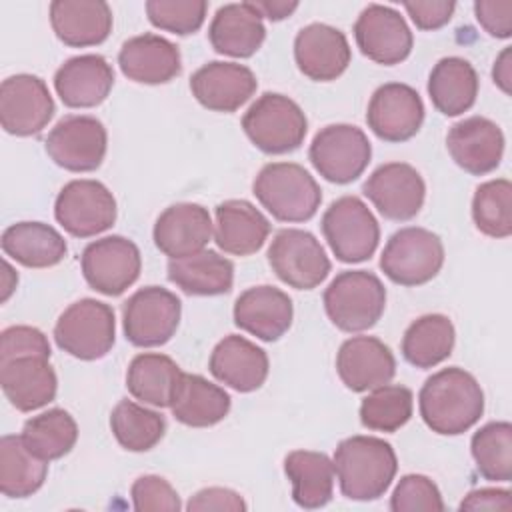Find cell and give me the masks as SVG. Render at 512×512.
<instances>
[{"label": "cell", "mask_w": 512, "mask_h": 512, "mask_svg": "<svg viewBox=\"0 0 512 512\" xmlns=\"http://www.w3.org/2000/svg\"><path fill=\"white\" fill-rule=\"evenodd\" d=\"M418 408L424 424L442 436L470 430L484 412V392L464 368L450 366L434 372L420 388Z\"/></svg>", "instance_id": "1"}, {"label": "cell", "mask_w": 512, "mask_h": 512, "mask_svg": "<svg viewBox=\"0 0 512 512\" xmlns=\"http://www.w3.org/2000/svg\"><path fill=\"white\" fill-rule=\"evenodd\" d=\"M340 492L348 500L368 502L384 496L390 488L398 460L390 442L376 436L344 438L332 458Z\"/></svg>", "instance_id": "2"}, {"label": "cell", "mask_w": 512, "mask_h": 512, "mask_svg": "<svg viewBox=\"0 0 512 512\" xmlns=\"http://www.w3.org/2000/svg\"><path fill=\"white\" fill-rule=\"evenodd\" d=\"M258 202L280 222H306L322 202V190L314 176L294 162H270L252 182Z\"/></svg>", "instance_id": "3"}, {"label": "cell", "mask_w": 512, "mask_h": 512, "mask_svg": "<svg viewBox=\"0 0 512 512\" xmlns=\"http://www.w3.org/2000/svg\"><path fill=\"white\" fill-rule=\"evenodd\" d=\"M324 310L330 322L344 332L372 328L384 314L386 288L368 270H344L324 290Z\"/></svg>", "instance_id": "4"}, {"label": "cell", "mask_w": 512, "mask_h": 512, "mask_svg": "<svg viewBox=\"0 0 512 512\" xmlns=\"http://www.w3.org/2000/svg\"><path fill=\"white\" fill-rule=\"evenodd\" d=\"M242 128L258 150L286 154L304 142L308 120L292 98L278 92H264L244 112Z\"/></svg>", "instance_id": "5"}, {"label": "cell", "mask_w": 512, "mask_h": 512, "mask_svg": "<svg viewBox=\"0 0 512 512\" xmlns=\"http://www.w3.org/2000/svg\"><path fill=\"white\" fill-rule=\"evenodd\" d=\"M444 264V244L438 234L420 226L396 230L382 254L380 268L386 278L400 286H422L430 282Z\"/></svg>", "instance_id": "6"}, {"label": "cell", "mask_w": 512, "mask_h": 512, "mask_svg": "<svg viewBox=\"0 0 512 512\" xmlns=\"http://www.w3.org/2000/svg\"><path fill=\"white\" fill-rule=\"evenodd\" d=\"M54 340L60 350L78 360L104 358L116 340L114 310L106 302L82 298L58 316Z\"/></svg>", "instance_id": "7"}, {"label": "cell", "mask_w": 512, "mask_h": 512, "mask_svg": "<svg viewBox=\"0 0 512 512\" xmlns=\"http://www.w3.org/2000/svg\"><path fill=\"white\" fill-rule=\"evenodd\" d=\"M322 234L340 262L368 260L380 240V226L370 208L358 196H340L322 216Z\"/></svg>", "instance_id": "8"}, {"label": "cell", "mask_w": 512, "mask_h": 512, "mask_svg": "<svg viewBox=\"0 0 512 512\" xmlns=\"http://www.w3.org/2000/svg\"><path fill=\"white\" fill-rule=\"evenodd\" d=\"M180 298L162 286L136 290L122 306V330L130 344L154 348L166 344L178 330Z\"/></svg>", "instance_id": "9"}, {"label": "cell", "mask_w": 512, "mask_h": 512, "mask_svg": "<svg viewBox=\"0 0 512 512\" xmlns=\"http://www.w3.org/2000/svg\"><path fill=\"white\" fill-rule=\"evenodd\" d=\"M372 146L362 128L328 124L316 132L308 148L314 170L328 182L350 184L366 170Z\"/></svg>", "instance_id": "10"}, {"label": "cell", "mask_w": 512, "mask_h": 512, "mask_svg": "<svg viewBox=\"0 0 512 512\" xmlns=\"http://www.w3.org/2000/svg\"><path fill=\"white\" fill-rule=\"evenodd\" d=\"M116 198L98 180L80 178L62 186L54 202L56 222L74 238H90L116 222Z\"/></svg>", "instance_id": "11"}, {"label": "cell", "mask_w": 512, "mask_h": 512, "mask_svg": "<svg viewBox=\"0 0 512 512\" xmlns=\"http://www.w3.org/2000/svg\"><path fill=\"white\" fill-rule=\"evenodd\" d=\"M268 264L284 284L296 290L320 286L332 268L316 236L300 228H282L274 234Z\"/></svg>", "instance_id": "12"}, {"label": "cell", "mask_w": 512, "mask_h": 512, "mask_svg": "<svg viewBox=\"0 0 512 512\" xmlns=\"http://www.w3.org/2000/svg\"><path fill=\"white\" fill-rule=\"evenodd\" d=\"M80 268L92 290L104 296H120L138 280L142 256L132 240L124 236H104L84 248Z\"/></svg>", "instance_id": "13"}, {"label": "cell", "mask_w": 512, "mask_h": 512, "mask_svg": "<svg viewBox=\"0 0 512 512\" xmlns=\"http://www.w3.org/2000/svg\"><path fill=\"white\" fill-rule=\"evenodd\" d=\"M108 148V134L96 116L70 114L56 122L46 136V154L68 172L100 168Z\"/></svg>", "instance_id": "14"}, {"label": "cell", "mask_w": 512, "mask_h": 512, "mask_svg": "<svg viewBox=\"0 0 512 512\" xmlns=\"http://www.w3.org/2000/svg\"><path fill=\"white\" fill-rule=\"evenodd\" d=\"M54 116L46 82L34 74H14L0 84V124L12 136L42 132Z\"/></svg>", "instance_id": "15"}, {"label": "cell", "mask_w": 512, "mask_h": 512, "mask_svg": "<svg viewBox=\"0 0 512 512\" xmlns=\"http://www.w3.org/2000/svg\"><path fill=\"white\" fill-rule=\"evenodd\" d=\"M362 192L384 218L404 222L422 210L426 184L414 166L406 162H388L378 166L366 178Z\"/></svg>", "instance_id": "16"}, {"label": "cell", "mask_w": 512, "mask_h": 512, "mask_svg": "<svg viewBox=\"0 0 512 512\" xmlns=\"http://www.w3.org/2000/svg\"><path fill=\"white\" fill-rule=\"evenodd\" d=\"M354 38L360 52L384 66L406 60L412 52V32L398 10L384 4H368L354 22Z\"/></svg>", "instance_id": "17"}, {"label": "cell", "mask_w": 512, "mask_h": 512, "mask_svg": "<svg viewBox=\"0 0 512 512\" xmlns=\"http://www.w3.org/2000/svg\"><path fill=\"white\" fill-rule=\"evenodd\" d=\"M424 122L420 94L402 82H388L374 90L368 110V128L384 142H406L418 134Z\"/></svg>", "instance_id": "18"}, {"label": "cell", "mask_w": 512, "mask_h": 512, "mask_svg": "<svg viewBox=\"0 0 512 512\" xmlns=\"http://www.w3.org/2000/svg\"><path fill=\"white\" fill-rule=\"evenodd\" d=\"M294 60L306 78L330 82L344 74L352 60V50L342 30L312 22L300 28L294 38Z\"/></svg>", "instance_id": "19"}, {"label": "cell", "mask_w": 512, "mask_h": 512, "mask_svg": "<svg viewBox=\"0 0 512 512\" xmlns=\"http://www.w3.org/2000/svg\"><path fill=\"white\" fill-rule=\"evenodd\" d=\"M446 148L464 172L482 176L500 166L504 156V134L490 118L470 116L450 126Z\"/></svg>", "instance_id": "20"}, {"label": "cell", "mask_w": 512, "mask_h": 512, "mask_svg": "<svg viewBox=\"0 0 512 512\" xmlns=\"http://www.w3.org/2000/svg\"><path fill=\"white\" fill-rule=\"evenodd\" d=\"M336 372L348 390L368 392L394 378L396 358L380 338L352 336L338 348Z\"/></svg>", "instance_id": "21"}, {"label": "cell", "mask_w": 512, "mask_h": 512, "mask_svg": "<svg viewBox=\"0 0 512 512\" xmlns=\"http://www.w3.org/2000/svg\"><path fill=\"white\" fill-rule=\"evenodd\" d=\"M214 224L210 212L194 202L168 206L154 224L152 238L156 248L170 260L202 252L212 240Z\"/></svg>", "instance_id": "22"}, {"label": "cell", "mask_w": 512, "mask_h": 512, "mask_svg": "<svg viewBox=\"0 0 512 512\" xmlns=\"http://www.w3.org/2000/svg\"><path fill=\"white\" fill-rule=\"evenodd\" d=\"M254 72L238 62L214 60L200 66L190 78L192 96L212 112H236L256 92Z\"/></svg>", "instance_id": "23"}, {"label": "cell", "mask_w": 512, "mask_h": 512, "mask_svg": "<svg viewBox=\"0 0 512 512\" xmlns=\"http://www.w3.org/2000/svg\"><path fill=\"white\" fill-rule=\"evenodd\" d=\"M294 306L290 296L270 284L244 290L234 302V324L264 340L276 342L292 326Z\"/></svg>", "instance_id": "24"}, {"label": "cell", "mask_w": 512, "mask_h": 512, "mask_svg": "<svg viewBox=\"0 0 512 512\" xmlns=\"http://www.w3.org/2000/svg\"><path fill=\"white\" fill-rule=\"evenodd\" d=\"M118 66L128 80L152 86L174 80L182 72V58L174 42L146 32L122 44Z\"/></svg>", "instance_id": "25"}, {"label": "cell", "mask_w": 512, "mask_h": 512, "mask_svg": "<svg viewBox=\"0 0 512 512\" xmlns=\"http://www.w3.org/2000/svg\"><path fill=\"white\" fill-rule=\"evenodd\" d=\"M114 86V70L100 54L68 58L54 74V88L68 108H94Z\"/></svg>", "instance_id": "26"}, {"label": "cell", "mask_w": 512, "mask_h": 512, "mask_svg": "<svg viewBox=\"0 0 512 512\" xmlns=\"http://www.w3.org/2000/svg\"><path fill=\"white\" fill-rule=\"evenodd\" d=\"M208 368L212 376L236 392L258 390L270 370L268 354L244 336H224L212 350Z\"/></svg>", "instance_id": "27"}, {"label": "cell", "mask_w": 512, "mask_h": 512, "mask_svg": "<svg viewBox=\"0 0 512 512\" xmlns=\"http://www.w3.org/2000/svg\"><path fill=\"white\" fill-rule=\"evenodd\" d=\"M46 356H20L0 362V384L8 402L20 412H32L50 404L58 390V378Z\"/></svg>", "instance_id": "28"}, {"label": "cell", "mask_w": 512, "mask_h": 512, "mask_svg": "<svg viewBox=\"0 0 512 512\" xmlns=\"http://www.w3.org/2000/svg\"><path fill=\"white\" fill-rule=\"evenodd\" d=\"M50 24L66 46H96L112 32V8L102 0H54L50 2Z\"/></svg>", "instance_id": "29"}, {"label": "cell", "mask_w": 512, "mask_h": 512, "mask_svg": "<svg viewBox=\"0 0 512 512\" xmlns=\"http://www.w3.org/2000/svg\"><path fill=\"white\" fill-rule=\"evenodd\" d=\"M214 242L226 254L250 256L270 234L268 218L248 200H226L216 206Z\"/></svg>", "instance_id": "30"}, {"label": "cell", "mask_w": 512, "mask_h": 512, "mask_svg": "<svg viewBox=\"0 0 512 512\" xmlns=\"http://www.w3.org/2000/svg\"><path fill=\"white\" fill-rule=\"evenodd\" d=\"M266 38L262 16L250 2L224 4L216 10L210 26L208 40L218 54L232 58L254 56Z\"/></svg>", "instance_id": "31"}, {"label": "cell", "mask_w": 512, "mask_h": 512, "mask_svg": "<svg viewBox=\"0 0 512 512\" xmlns=\"http://www.w3.org/2000/svg\"><path fill=\"white\" fill-rule=\"evenodd\" d=\"M8 258L26 268H50L64 260L68 246L64 236L44 222L10 224L0 238Z\"/></svg>", "instance_id": "32"}, {"label": "cell", "mask_w": 512, "mask_h": 512, "mask_svg": "<svg viewBox=\"0 0 512 512\" xmlns=\"http://www.w3.org/2000/svg\"><path fill=\"white\" fill-rule=\"evenodd\" d=\"M230 396L218 384L200 374H182L170 404L172 416L192 428H208L222 422L230 412Z\"/></svg>", "instance_id": "33"}, {"label": "cell", "mask_w": 512, "mask_h": 512, "mask_svg": "<svg viewBox=\"0 0 512 512\" xmlns=\"http://www.w3.org/2000/svg\"><path fill=\"white\" fill-rule=\"evenodd\" d=\"M478 74L460 56L440 58L428 76V96L444 116H460L470 110L478 96Z\"/></svg>", "instance_id": "34"}, {"label": "cell", "mask_w": 512, "mask_h": 512, "mask_svg": "<svg viewBox=\"0 0 512 512\" xmlns=\"http://www.w3.org/2000/svg\"><path fill=\"white\" fill-rule=\"evenodd\" d=\"M168 280L188 296H218L232 290L234 264L214 250L168 262Z\"/></svg>", "instance_id": "35"}, {"label": "cell", "mask_w": 512, "mask_h": 512, "mask_svg": "<svg viewBox=\"0 0 512 512\" xmlns=\"http://www.w3.org/2000/svg\"><path fill=\"white\" fill-rule=\"evenodd\" d=\"M284 472L292 484V498L300 508L326 506L334 496V464L314 450H292L284 458Z\"/></svg>", "instance_id": "36"}, {"label": "cell", "mask_w": 512, "mask_h": 512, "mask_svg": "<svg viewBox=\"0 0 512 512\" xmlns=\"http://www.w3.org/2000/svg\"><path fill=\"white\" fill-rule=\"evenodd\" d=\"M182 374L184 372L170 356L142 352L128 364L126 388L142 404L170 408Z\"/></svg>", "instance_id": "37"}, {"label": "cell", "mask_w": 512, "mask_h": 512, "mask_svg": "<svg viewBox=\"0 0 512 512\" xmlns=\"http://www.w3.org/2000/svg\"><path fill=\"white\" fill-rule=\"evenodd\" d=\"M456 342V330L444 314H424L416 318L402 336V356L416 368H434L444 362Z\"/></svg>", "instance_id": "38"}, {"label": "cell", "mask_w": 512, "mask_h": 512, "mask_svg": "<svg viewBox=\"0 0 512 512\" xmlns=\"http://www.w3.org/2000/svg\"><path fill=\"white\" fill-rule=\"evenodd\" d=\"M48 462L34 456L22 436L6 434L0 440V490L6 498H28L46 480Z\"/></svg>", "instance_id": "39"}, {"label": "cell", "mask_w": 512, "mask_h": 512, "mask_svg": "<svg viewBox=\"0 0 512 512\" xmlns=\"http://www.w3.org/2000/svg\"><path fill=\"white\" fill-rule=\"evenodd\" d=\"M20 436L34 456L52 462L74 448L78 440V424L64 408H52L28 418Z\"/></svg>", "instance_id": "40"}, {"label": "cell", "mask_w": 512, "mask_h": 512, "mask_svg": "<svg viewBox=\"0 0 512 512\" xmlns=\"http://www.w3.org/2000/svg\"><path fill=\"white\" fill-rule=\"evenodd\" d=\"M110 430L124 450L148 452L164 438L166 420L160 412L126 398L110 412Z\"/></svg>", "instance_id": "41"}, {"label": "cell", "mask_w": 512, "mask_h": 512, "mask_svg": "<svg viewBox=\"0 0 512 512\" xmlns=\"http://www.w3.org/2000/svg\"><path fill=\"white\" fill-rule=\"evenodd\" d=\"M470 452L484 480L510 482L512 478V426L506 420L488 422L472 434Z\"/></svg>", "instance_id": "42"}, {"label": "cell", "mask_w": 512, "mask_h": 512, "mask_svg": "<svg viewBox=\"0 0 512 512\" xmlns=\"http://www.w3.org/2000/svg\"><path fill=\"white\" fill-rule=\"evenodd\" d=\"M414 410L412 390L400 384H382L374 388L360 404V422L374 432H396Z\"/></svg>", "instance_id": "43"}, {"label": "cell", "mask_w": 512, "mask_h": 512, "mask_svg": "<svg viewBox=\"0 0 512 512\" xmlns=\"http://www.w3.org/2000/svg\"><path fill=\"white\" fill-rule=\"evenodd\" d=\"M472 220L490 238H508L512 234V184L508 178L488 180L476 188Z\"/></svg>", "instance_id": "44"}, {"label": "cell", "mask_w": 512, "mask_h": 512, "mask_svg": "<svg viewBox=\"0 0 512 512\" xmlns=\"http://www.w3.org/2000/svg\"><path fill=\"white\" fill-rule=\"evenodd\" d=\"M204 0H148L146 16L152 26L178 36L194 34L206 20Z\"/></svg>", "instance_id": "45"}, {"label": "cell", "mask_w": 512, "mask_h": 512, "mask_svg": "<svg viewBox=\"0 0 512 512\" xmlns=\"http://www.w3.org/2000/svg\"><path fill=\"white\" fill-rule=\"evenodd\" d=\"M392 512H442L444 500L438 486L424 474H406L390 496Z\"/></svg>", "instance_id": "46"}, {"label": "cell", "mask_w": 512, "mask_h": 512, "mask_svg": "<svg viewBox=\"0 0 512 512\" xmlns=\"http://www.w3.org/2000/svg\"><path fill=\"white\" fill-rule=\"evenodd\" d=\"M130 496H132V506L138 512H176L182 508L180 504V496L174 490V486L156 474H146L134 480L132 488H130Z\"/></svg>", "instance_id": "47"}, {"label": "cell", "mask_w": 512, "mask_h": 512, "mask_svg": "<svg viewBox=\"0 0 512 512\" xmlns=\"http://www.w3.org/2000/svg\"><path fill=\"white\" fill-rule=\"evenodd\" d=\"M50 342L34 326H10L0 334V362L20 356H46L50 358Z\"/></svg>", "instance_id": "48"}, {"label": "cell", "mask_w": 512, "mask_h": 512, "mask_svg": "<svg viewBox=\"0 0 512 512\" xmlns=\"http://www.w3.org/2000/svg\"><path fill=\"white\" fill-rule=\"evenodd\" d=\"M474 16L490 36H512V0H478L474 2Z\"/></svg>", "instance_id": "49"}, {"label": "cell", "mask_w": 512, "mask_h": 512, "mask_svg": "<svg viewBox=\"0 0 512 512\" xmlns=\"http://www.w3.org/2000/svg\"><path fill=\"white\" fill-rule=\"evenodd\" d=\"M186 508L190 512H244L246 510V502L244 498L230 488H222V486H210V488H202L198 490L186 504Z\"/></svg>", "instance_id": "50"}, {"label": "cell", "mask_w": 512, "mask_h": 512, "mask_svg": "<svg viewBox=\"0 0 512 512\" xmlns=\"http://www.w3.org/2000/svg\"><path fill=\"white\" fill-rule=\"evenodd\" d=\"M410 20L420 30H438L448 24L454 16L456 2L452 0H432V2H402Z\"/></svg>", "instance_id": "51"}, {"label": "cell", "mask_w": 512, "mask_h": 512, "mask_svg": "<svg viewBox=\"0 0 512 512\" xmlns=\"http://www.w3.org/2000/svg\"><path fill=\"white\" fill-rule=\"evenodd\" d=\"M460 510H512V496L506 488H478L464 496L460 502Z\"/></svg>", "instance_id": "52"}, {"label": "cell", "mask_w": 512, "mask_h": 512, "mask_svg": "<svg viewBox=\"0 0 512 512\" xmlns=\"http://www.w3.org/2000/svg\"><path fill=\"white\" fill-rule=\"evenodd\" d=\"M250 6L262 18H268L272 22H280V20L292 16V12H296L298 2H288V0H254V2H250Z\"/></svg>", "instance_id": "53"}, {"label": "cell", "mask_w": 512, "mask_h": 512, "mask_svg": "<svg viewBox=\"0 0 512 512\" xmlns=\"http://www.w3.org/2000/svg\"><path fill=\"white\" fill-rule=\"evenodd\" d=\"M492 80L504 94H510V88H512V48L510 46H506L496 56L492 66Z\"/></svg>", "instance_id": "54"}, {"label": "cell", "mask_w": 512, "mask_h": 512, "mask_svg": "<svg viewBox=\"0 0 512 512\" xmlns=\"http://www.w3.org/2000/svg\"><path fill=\"white\" fill-rule=\"evenodd\" d=\"M18 284V274L12 270V266L4 260V274H2V302H6L10 298V294L14 292Z\"/></svg>", "instance_id": "55"}]
</instances>
